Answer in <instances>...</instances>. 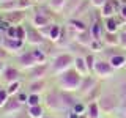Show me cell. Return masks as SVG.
<instances>
[{
	"mask_svg": "<svg viewBox=\"0 0 126 118\" xmlns=\"http://www.w3.org/2000/svg\"><path fill=\"white\" fill-rule=\"evenodd\" d=\"M55 82H57L58 90H62V91L77 93L79 87H80V82H82V76L74 68H71V69L65 71V73H62L60 76L55 77Z\"/></svg>",
	"mask_w": 126,
	"mask_h": 118,
	"instance_id": "1",
	"label": "cell"
},
{
	"mask_svg": "<svg viewBox=\"0 0 126 118\" xmlns=\"http://www.w3.org/2000/svg\"><path fill=\"white\" fill-rule=\"evenodd\" d=\"M74 55L69 54V52H62V54H57L55 57L50 60V74H52L54 77L60 76L62 73H65V71H68L73 68L74 65Z\"/></svg>",
	"mask_w": 126,
	"mask_h": 118,
	"instance_id": "2",
	"label": "cell"
},
{
	"mask_svg": "<svg viewBox=\"0 0 126 118\" xmlns=\"http://www.w3.org/2000/svg\"><path fill=\"white\" fill-rule=\"evenodd\" d=\"M98 105H99L102 115H112L115 110H118L120 107V98L115 93H102L99 98H98Z\"/></svg>",
	"mask_w": 126,
	"mask_h": 118,
	"instance_id": "3",
	"label": "cell"
},
{
	"mask_svg": "<svg viewBox=\"0 0 126 118\" xmlns=\"http://www.w3.org/2000/svg\"><path fill=\"white\" fill-rule=\"evenodd\" d=\"M44 107L47 110H50L52 113H62V112H68L63 102L62 96V90H54V91L46 94V101H44Z\"/></svg>",
	"mask_w": 126,
	"mask_h": 118,
	"instance_id": "4",
	"label": "cell"
},
{
	"mask_svg": "<svg viewBox=\"0 0 126 118\" xmlns=\"http://www.w3.org/2000/svg\"><path fill=\"white\" fill-rule=\"evenodd\" d=\"M113 73H115V69L112 68V65L109 63V60H106V58H98L96 60L94 68H93V74L99 79V80L107 79V77H112Z\"/></svg>",
	"mask_w": 126,
	"mask_h": 118,
	"instance_id": "5",
	"label": "cell"
},
{
	"mask_svg": "<svg viewBox=\"0 0 126 118\" xmlns=\"http://www.w3.org/2000/svg\"><path fill=\"white\" fill-rule=\"evenodd\" d=\"M16 61H17V68L21 71H29L32 69L33 66L39 65V63L36 61V58L33 57V54H32V50H22L21 54L16 55Z\"/></svg>",
	"mask_w": 126,
	"mask_h": 118,
	"instance_id": "6",
	"label": "cell"
},
{
	"mask_svg": "<svg viewBox=\"0 0 126 118\" xmlns=\"http://www.w3.org/2000/svg\"><path fill=\"white\" fill-rule=\"evenodd\" d=\"M24 25H25V30H27V39H25L27 44L36 47V46H43L47 41L36 27H33L32 24H24Z\"/></svg>",
	"mask_w": 126,
	"mask_h": 118,
	"instance_id": "7",
	"label": "cell"
},
{
	"mask_svg": "<svg viewBox=\"0 0 126 118\" xmlns=\"http://www.w3.org/2000/svg\"><path fill=\"white\" fill-rule=\"evenodd\" d=\"M50 11H52L50 8L47 11H43L41 8H36L33 16H32V25L36 27V29H43V27H46V25H50V24H52V19H50V14H49Z\"/></svg>",
	"mask_w": 126,
	"mask_h": 118,
	"instance_id": "8",
	"label": "cell"
},
{
	"mask_svg": "<svg viewBox=\"0 0 126 118\" xmlns=\"http://www.w3.org/2000/svg\"><path fill=\"white\" fill-rule=\"evenodd\" d=\"M98 84H99V79L94 76L93 73L88 74V76H84V77H82V82H80V87H79V90H77L76 94H79L80 98H85Z\"/></svg>",
	"mask_w": 126,
	"mask_h": 118,
	"instance_id": "9",
	"label": "cell"
},
{
	"mask_svg": "<svg viewBox=\"0 0 126 118\" xmlns=\"http://www.w3.org/2000/svg\"><path fill=\"white\" fill-rule=\"evenodd\" d=\"M27 73H29V76H27V79H29V80L46 79V77L50 74V65H49V63H39V65L33 66L32 69H29Z\"/></svg>",
	"mask_w": 126,
	"mask_h": 118,
	"instance_id": "10",
	"label": "cell"
},
{
	"mask_svg": "<svg viewBox=\"0 0 126 118\" xmlns=\"http://www.w3.org/2000/svg\"><path fill=\"white\" fill-rule=\"evenodd\" d=\"M0 46H2L3 49H6L10 54H21V50L24 49V46H25V43L19 41V39H14V38L3 36L2 41H0Z\"/></svg>",
	"mask_w": 126,
	"mask_h": 118,
	"instance_id": "11",
	"label": "cell"
},
{
	"mask_svg": "<svg viewBox=\"0 0 126 118\" xmlns=\"http://www.w3.org/2000/svg\"><path fill=\"white\" fill-rule=\"evenodd\" d=\"M21 69L17 68V66H11V65H6V68L3 69L2 76H0V80L5 82V84H11V82L14 80H21Z\"/></svg>",
	"mask_w": 126,
	"mask_h": 118,
	"instance_id": "12",
	"label": "cell"
},
{
	"mask_svg": "<svg viewBox=\"0 0 126 118\" xmlns=\"http://www.w3.org/2000/svg\"><path fill=\"white\" fill-rule=\"evenodd\" d=\"M2 19L8 22V25H22V24H25L27 13L25 11H11V13H5Z\"/></svg>",
	"mask_w": 126,
	"mask_h": 118,
	"instance_id": "13",
	"label": "cell"
},
{
	"mask_svg": "<svg viewBox=\"0 0 126 118\" xmlns=\"http://www.w3.org/2000/svg\"><path fill=\"white\" fill-rule=\"evenodd\" d=\"M22 109H24V104H21L16 96H11L6 101V104L2 107V112L5 115H16V113H21Z\"/></svg>",
	"mask_w": 126,
	"mask_h": 118,
	"instance_id": "14",
	"label": "cell"
},
{
	"mask_svg": "<svg viewBox=\"0 0 126 118\" xmlns=\"http://www.w3.org/2000/svg\"><path fill=\"white\" fill-rule=\"evenodd\" d=\"M90 33H92L93 39L96 41H102V36L106 33V29H104V24H102L101 19H96L90 24Z\"/></svg>",
	"mask_w": 126,
	"mask_h": 118,
	"instance_id": "15",
	"label": "cell"
},
{
	"mask_svg": "<svg viewBox=\"0 0 126 118\" xmlns=\"http://www.w3.org/2000/svg\"><path fill=\"white\" fill-rule=\"evenodd\" d=\"M66 25H68L69 30L76 31V33H80V31H85V30L90 29V25H88L87 22H84L80 17H69L68 22H66ZM73 35H74V33H73Z\"/></svg>",
	"mask_w": 126,
	"mask_h": 118,
	"instance_id": "16",
	"label": "cell"
},
{
	"mask_svg": "<svg viewBox=\"0 0 126 118\" xmlns=\"http://www.w3.org/2000/svg\"><path fill=\"white\" fill-rule=\"evenodd\" d=\"M47 87V80L46 79H38V80H29V87H27V91L29 93H38L43 94L46 91Z\"/></svg>",
	"mask_w": 126,
	"mask_h": 118,
	"instance_id": "17",
	"label": "cell"
},
{
	"mask_svg": "<svg viewBox=\"0 0 126 118\" xmlns=\"http://www.w3.org/2000/svg\"><path fill=\"white\" fill-rule=\"evenodd\" d=\"M73 68L76 69L82 77H84V76H88V74H92V73H90V69H88V66H87L85 57H82V55H77V57L74 58V65H73Z\"/></svg>",
	"mask_w": 126,
	"mask_h": 118,
	"instance_id": "18",
	"label": "cell"
},
{
	"mask_svg": "<svg viewBox=\"0 0 126 118\" xmlns=\"http://www.w3.org/2000/svg\"><path fill=\"white\" fill-rule=\"evenodd\" d=\"M106 31H112V33H118V29L121 27V21L118 19V16H112V17L102 19Z\"/></svg>",
	"mask_w": 126,
	"mask_h": 118,
	"instance_id": "19",
	"label": "cell"
},
{
	"mask_svg": "<svg viewBox=\"0 0 126 118\" xmlns=\"http://www.w3.org/2000/svg\"><path fill=\"white\" fill-rule=\"evenodd\" d=\"M73 39L77 43V44L88 47L90 43L93 41V36H92V33H90V29H88V30H85V31H80V33H74V35H73Z\"/></svg>",
	"mask_w": 126,
	"mask_h": 118,
	"instance_id": "20",
	"label": "cell"
},
{
	"mask_svg": "<svg viewBox=\"0 0 126 118\" xmlns=\"http://www.w3.org/2000/svg\"><path fill=\"white\" fill-rule=\"evenodd\" d=\"M109 60V63L112 65V68L113 69H121V68H125L126 66V55L125 54H113V55H110V57L107 58Z\"/></svg>",
	"mask_w": 126,
	"mask_h": 118,
	"instance_id": "21",
	"label": "cell"
},
{
	"mask_svg": "<svg viewBox=\"0 0 126 118\" xmlns=\"http://www.w3.org/2000/svg\"><path fill=\"white\" fill-rule=\"evenodd\" d=\"M117 6L113 5L112 0H109L104 6L99 8V17L101 19H107V17H112V16H117Z\"/></svg>",
	"mask_w": 126,
	"mask_h": 118,
	"instance_id": "22",
	"label": "cell"
},
{
	"mask_svg": "<svg viewBox=\"0 0 126 118\" xmlns=\"http://www.w3.org/2000/svg\"><path fill=\"white\" fill-rule=\"evenodd\" d=\"M25 113H27V118H43L46 115V107L43 104L29 105V107L25 109Z\"/></svg>",
	"mask_w": 126,
	"mask_h": 118,
	"instance_id": "23",
	"label": "cell"
},
{
	"mask_svg": "<svg viewBox=\"0 0 126 118\" xmlns=\"http://www.w3.org/2000/svg\"><path fill=\"white\" fill-rule=\"evenodd\" d=\"M85 115L88 117V118H101L102 112H101V109H99V105H98L96 101L88 102V104H87V112H85Z\"/></svg>",
	"mask_w": 126,
	"mask_h": 118,
	"instance_id": "24",
	"label": "cell"
},
{
	"mask_svg": "<svg viewBox=\"0 0 126 118\" xmlns=\"http://www.w3.org/2000/svg\"><path fill=\"white\" fill-rule=\"evenodd\" d=\"M62 30H63V27L60 25V24H55V22H54V24H52V29H50L49 39H47V41L57 44V43L60 41V38H62Z\"/></svg>",
	"mask_w": 126,
	"mask_h": 118,
	"instance_id": "25",
	"label": "cell"
},
{
	"mask_svg": "<svg viewBox=\"0 0 126 118\" xmlns=\"http://www.w3.org/2000/svg\"><path fill=\"white\" fill-rule=\"evenodd\" d=\"M68 5V0H47V6L52 10V13H62Z\"/></svg>",
	"mask_w": 126,
	"mask_h": 118,
	"instance_id": "26",
	"label": "cell"
},
{
	"mask_svg": "<svg viewBox=\"0 0 126 118\" xmlns=\"http://www.w3.org/2000/svg\"><path fill=\"white\" fill-rule=\"evenodd\" d=\"M102 43L107 47H118V33L106 31L104 36H102Z\"/></svg>",
	"mask_w": 126,
	"mask_h": 118,
	"instance_id": "27",
	"label": "cell"
},
{
	"mask_svg": "<svg viewBox=\"0 0 126 118\" xmlns=\"http://www.w3.org/2000/svg\"><path fill=\"white\" fill-rule=\"evenodd\" d=\"M32 54H33V57L36 58V61L38 63H47V54H46V50H43V46H36V47H33L32 49Z\"/></svg>",
	"mask_w": 126,
	"mask_h": 118,
	"instance_id": "28",
	"label": "cell"
},
{
	"mask_svg": "<svg viewBox=\"0 0 126 118\" xmlns=\"http://www.w3.org/2000/svg\"><path fill=\"white\" fill-rule=\"evenodd\" d=\"M5 88H6V91H8L10 96H16V94L22 90V80H14V82H11V84H8Z\"/></svg>",
	"mask_w": 126,
	"mask_h": 118,
	"instance_id": "29",
	"label": "cell"
},
{
	"mask_svg": "<svg viewBox=\"0 0 126 118\" xmlns=\"http://www.w3.org/2000/svg\"><path fill=\"white\" fill-rule=\"evenodd\" d=\"M43 104V94H38V93H29V99H27V105H39Z\"/></svg>",
	"mask_w": 126,
	"mask_h": 118,
	"instance_id": "30",
	"label": "cell"
},
{
	"mask_svg": "<svg viewBox=\"0 0 126 118\" xmlns=\"http://www.w3.org/2000/svg\"><path fill=\"white\" fill-rule=\"evenodd\" d=\"M16 39H19V41H24L25 43L27 39V30H25V25H17V30H16Z\"/></svg>",
	"mask_w": 126,
	"mask_h": 118,
	"instance_id": "31",
	"label": "cell"
},
{
	"mask_svg": "<svg viewBox=\"0 0 126 118\" xmlns=\"http://www.w3.org/2000/svg\"><path fill=\"white\" fill-rule=\"evenodd\" d=\"M96 60H98V58L94 57V54L85 55V61H87V66H88L90 73H93V68H94V63H96Z\"/></svg>",
	"mask_w": 126,
	"mask_h": 118,
	"instance_id": "32",
	"label": "cell"
},
{
	"mask_svg": "<svg viewBox=\"0 0 126 118\" xmlns=\"http://www.w3.org/2000/svg\"><path fill=\"white\" fill-rule=\"evenodd\" d=\"M118 47L126 50V30L118 31Z\"/></svg>",
	"mask_w": 126,
	"mask_h": 118,
	"instance_id": "33",
	"label": "cell"
},
{
	"mask_svg": "<svg viewBox=\"0 0 126 118\" xmlns=\"http://www.w3.org/2000/svg\"><path fill=\"white\" fill-rule=\"evenodd\" d=\"M73 110H74V112H77V113H80V115H84V113L87 112V104H85L84 101H77L76 105L73 107Z\"/></svg>",
	"mask_w": 126,
	"mask_h": 118,
	"instance_id": "34",
	"label": "cell"
},
{
	"mask_svg": "<svg viewBox=\"0 0 126 118\" xmlns=\"http://www.w3.org/2000/svg\"><path fill=\"white\" fill-rule=\"evenodd\" d=\"M10 98H11V96H10V94H8V91H6V88H5V87H3V88L0 90V109H2L3 105L6 104V101L10 99Z\"/></svg>",
	"mask_w": 126,
	"mask_h": 118,
	"instance_id": "35",
	"label": "cell"
},
{
	"mask_svg": "<svg viewBox=\"0 0 126 118\" xmlns=\"http://www.w3.org/2000/svg\"><path fill=\"white\" fill-rule=\"evenodd\" d=\"M16 98L19 99V102L24 105H27V99H29V91H25V90H21L17 94H16Z\"/></svg>",
	"mask_w": 126,
	"mask_h": 118,
	"instance_id": "36",
	"label": "cell"
},
{
	"mask_svg": "<svg viewBox=\"0 0 126 118\" xmlns=\"http://www.w3.org/2000/svg\"><path fill=\"white\" fill-rule=\"evenodd\" d=\"M16 30H17V25H8L6 30H5V36L16 39Z\"/></svg>",
	"mask_w": 126,
	"mask_h": 118,
	"instance_id": "37",
	"label": "cell"
},
{
	"mask_svg": "<svg viewBox=\"0 0 126 118\" xmlns=\"http://www.w3.org/2000/svg\"><path fill=\"white\" fill-rule=\"evenodd\" d=\"M117 16H118V19L121 21V24H126V3H123V5L120 6Z\"/></svg>",
	"mask_w": 126,
	"mask_h": 118,
	"instance_id": "38",
	"label": "cell"
},
{
	"mask_svg": "<svg viewBox=\"0 0 126 118\" xmlns=\"http://www.w3.org/2000/svg\"><path fill=\"white\" fill-rule=\"evenodd\" d=\"M88 49H92L93 52H102V46H101V41H96V39H93V41L90 43Z\"/></svg>",
	"mask_w": 126,
	"mask_h": 118,
	"instance_id": "39",
	"label": "cell"
},
{
	"mask_svg": "<svg viewBox=\"0 0 126 118\" xmlns=\"http://www.w3.org/2000/svg\"><path fill=\"white\" fill-rule=\"evenodd\" d=\"M107 2H109V0H90L92 6H93V8H98V10H99L101 6H104Z\"/></svg>",
	"mask_w": 126,
	"mask_h": 118,
	"instance_id": "40",
	"label": "cell"
},
{
	"mask_svg": "<svg viewBox=\"0 0 126 118\" xmlns=\"http://www.w3.org/2000/svg\"><path fill=\"white\" fill-rule=\"evenodd\" d=\"M65 115H66V118H80V113L74 112L73 109H71V110H68V112H66Z\"/></svg>",
	"mask_w": 126,
	"mask_h": 118,
	"instance_id": "41",
	"label": "cell"
},
{
	"mask_svg": "<svg viewBox=\"0 0 126 118\" xmlns=\"http://www.w3.org/2000/svg\"><path fill=\"white\" fill-rule=\"evenodd\" d=\"M25 117H27V113L25 112H24V113L21 112V113H16V115H10L8 118H25Z\"/></svg>",
	"mask_w": 126,
	"mask_h": 118,
	"instance_id": "42",
	"label": "cell"
},
{
	"mask_svg": "<svg viewBox=\"0 0 126 118\" xmlns=\"http://www.w3.org/2000/svg\"><path fill=\"white\" fill-rule=\"evenodd\" d=\"M6 68V63H5V60H2L0 58V76H2V73H3V69Z\"/></svg>",
	"mask_w": 126,
	"mask_h": 118,
	"instance_id": "43",
	"label": "cell"
},
{
	"mask_svg": "<svg viewBox=\"0 0 126 118\" xmlns=\"http://www.w3.org/2000/svg\"><path fill=\"white\" fill-rule=\"evenodd\" d=\"M43 118H55V117H52V115H50V117H49V115H44Z\"/></svg>",
	"mask_w": 126,
	"mask_h": 118,
	"instance_id": "44",
	"label": "cell"
},
{
	"mask_svg": "<svg viewBox=\"0 0 126 118\" xmlns=\"http://www.w3.org/2000/svg\"><path fill=\"white\" fill-rule=\"evenodd\" d=\"M3 2H11V0H0V3H3Z\"/></svg>",
	"mask_w": 126,
	"mask_h": 118,
	"instance_id": "45",
	"label": "cell"
},
{
	"mask_svg": "<svg viewBox=\"0 0 126 118\" xmlns=\"http://www.w3.org/2000/svg\"><path fill=\"white\" fill-rule=\"evenodd\" d=\"M80 118H88V117H87V115H85V113H84V115H80Z\"/></svg>",
	"mask_w": 126,
	"mask_h": 118,
	"instance_id": "46",
	"label": "cell"
},
{
	"mask_svg": "<svg viewBox=\"0 0 126 118\" xmlns=\"http://www.w3.org/2000/svg\"><path fill=\"white\" fill-rule=\"evenodd\" d=\"M3 88V85H2V80H0V90H2Z\"/></svg>",
	"mask_w": 126,
	"mask_h": 118,
	"instance_id": "47",
	"label": "cell"
},
{
	"mask_svg": "<svg viewBox=\"0 0 126 118\" xmlns=\"http://www.w3.org/2000/svg\"><path fill=\"white\" fill-rule=\"evenodd\" d=\"M0 35H2V29H0Z\"/></svg>",
	"mask_w": 126,
	"mask_h": 118,
	"instance_id": "48",
	"label": "cell"
}]
</instances>
